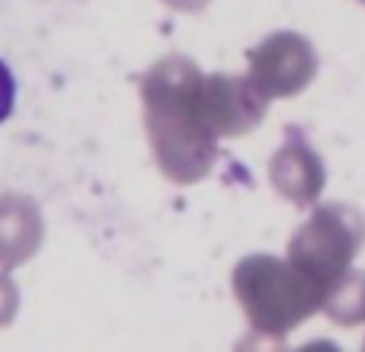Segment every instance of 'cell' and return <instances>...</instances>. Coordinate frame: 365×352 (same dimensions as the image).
Wrapping results in <instances>:
<instances>
[{
	"label": "cell",
	"mask_w": 365,
	"mask_h": 352,
	"mask_svg": "<svg viewBox=\"0 0 365 352\" xmlns=\"http://www.w3.org/2000/svg\"><path fill=\"white\" fill-rule=\"evenodd\" d=\"M13 106H16V77H13L10 64L0 61V122L10 119Z\"/></svg>",
	"instance_id": "cell-1"
}]
</instances>
